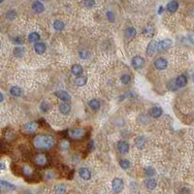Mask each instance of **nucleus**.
<instances>
[{"instance_id":"5701e85b","label":"nucleus","mask_w":194,"mask_h":194,"mask_svg":"<svg viewBox=\"0 0 194 194\" xmlns=\"http://www.w3.org/2000/svg\"><path fill=\"white\" fill-rule=\"evenodd\" d=\"M88 106L91 108L92 110L96 111V110H98L100 108V102L98 101V100H96V99H92V100H90V101L88 102Z\"/></svg>"},{"instance_id":"72a5a7b5","label":"nucleus","mask_w":194,"mask_h":194,"mask_svg":"<svg viewBox=\"0 0 194 194\" xmlns=\"http://www.w3.org/2000/svg\"><path fill=\"white\" fill-rule=\"evenodd\" d=\"M107 19H109L111 23H114L115 19H116V16H115L114 12H112V11L107 12Z\"/></svg>"},{"instance_id":"f8f14e48","label":"nucleus","mask_w":194,"mask_h":194,"mask_svg":"<svg viewBox=\"0 0 194 194\" xmlns=\"http://www.w3.org/2000/svg\"><path fill=\"white\" fill-rule=\"evenodd\" d=\"M32 10L35 13H38L40 14L42 12H44V10H45V6H44V4L42 3L41 1H34L33 4H32Z\"/></svg>"},{"instance_id":"2f4dec72","label":"nucleus","mask_w":194,"mask_h":194,"mask_svg":"<svg viewBox=\"0 0 194 194\" xmlns=\"http://www.w3.org/2000/svg\"><path fill=\"white\" fill-rule=\"evenodd\" d=\"M0 185H3V186H6L7 188H9V189H11V190H14L15 188H16V186H15L14 185H12V183H8V181H3V180H0Z\"/></svg>"},{"instance_id":"423d86ee","label":"nucleus","mask_w":194,"mask_h":194,"mask_svg":"<svg viewBox=\"0 0 194 194\" xmlns=\"http://www.w3.org/2000/svg\"><path fill=\"white\" fill-rule=\"evenodd\" d=\"M157 51V42L156 41H151V43L149 44L148 49H147V53L149 56H153L154 53H156Z\"/></svg>"},{"instance_id":"f3484780","label":"nucleus","mask_w":194,"mask_h":194,"mask_svg":"<svg viewBox=\"0 0 194 194\" xmlns=\"http://www.w3.org/2000/svg\"><path fill=\"white\" fill-rule=\"evenodd\" d=\"M85 135V130L83 129H76L74 131L70 132V136L74 139H80Z\"/></svg>"},{"instance_id":"cd10ccee","label":"nucleus","mask_w":194,"mask_h":194,"mask_svg":"<svg viewBox=\"0 0 194 194\" xmlns=\"http://www.w3.org/2000/svg\"><path fill=\"white\" fill-rule=\"evenodd\" d=\"M119 165L123 170H127L130 167V162L127 160V159H121V160L119 161Z\"/></svg>"},{"instance_id":"20e7f679","label":"nucleus","mask_w":194,"mask_h":194,"mask_svg":"<svg viewBox=\"0 0 194 194\" xmlns=\"http://www.w3.org/2000/svg\"><path fill=\"white\" fill-rule=\"evenodd\" d=\"M34 162H35V164L38 166H45L47 164V162H48V158H47V156L45 154L39 153L34 157Z\"/></svg>"},{"instance_id":"a18cd8bd","label":"nucleus","mask_w":194,"mask_h":194,"mask_svg":"<svg viewBox=\"0 0 194 194\" xmlns=\"http://www.w3.org/2000/svg\"><path fill=\"white\" fill-rule=\"evenodd\" d=\"M2 2H3V0H0V3H2Z\"/></svg>"},{"instance_id":"b1692460","label":"nucleus","mask_w":194,"mask_h":194,"mask_svg":"<svg viewBox=\"0 0 194 194\" xmlns=\"http://www.w3.org/2000/svg\"><path fill=\"white\" fill-rule=\"evenodd\" d=\"M28 40L32 43H35V42H39L40 41V35L37 32H32L28 35Z\"/></svg>"},{"instance_id":"c756f323","label":"nucleus","mask_w":194,"mask_h":194,"mask_svg":"<svg viewBox=\"0 0 194 194\" xmlns=\"http://www.w3.org/2000/svg\"><path fill=\"white\" fill-rule=\"evenodd\" d=\"M16 17H17V12L15 11V10H10V11L7 12V14H6V18L10 19V21L16 19Z\"/></svg>"},{"instance_id":"6ab92c4d","label":"nucleus","mask_w":194,"mask_h":194,"mask_svg":"<svg viewBox=\"0 0 194 194\" xmlns=\"http://www.w3.org/2000/svg\"><path fill=\"white\" fill-rule=\"evenodd\" d=\"M10 93H11L13 96L19 97L21 94H23V89L19 87H13L11 89H10Z\"/></svg>"},{"instance_id":"79ce46f5","label":"nucleus","mask_w":194,"mask_h":194,"mask_svg":"<svg viewBox=\"0 0 194 194\" xmlns=\"http://www.w3.org/2000/svg\"><path fill=\"white\" fill-rule=\"evenodd\" d=\"M89 149H93V141H90L89 142Z\"/></svg>"},{"instance_id":"ea45409f","label":"nucleus","mask_w":194,"mask_h":194,"mask_svg":"<svg viewBox=\"0 0 194 194\" xmlns=\"http://www.w3.org/2000/svg\"><path fill=\"white\" fill-rule=\"evenodd\" d=\"M14 43H16V44H23V38H21V37H17V38L14 39Z\"/></svg>"},{"instance_id":"ddd939ff","label":"nucleus","mask_w":194,"mask_h":194,"mask_svg":"<svg viewBox=\"0 0 194 194\" xmlns=\"http://www.w3.org/2000/svg\"><path fill=\"white\" fill-rule=\"evenodd\" d=\"M79 175H80V177L83 180H85V181L89 180V179L91 178V174H90L89 170L87 168H81L80 170H79Z\"/></svg>"},{"instance_id":"de8ad7c7","label":"nucleus","mask_w":194,"mask_h":194,"mask_svg":"<svg viewBox=\"0 0 194 194\" xmlns=\"http://www.w3.org/2000/svg\"><path fill=\"white\" fill-rule=\"evenodd\" d=\"M0 46H1V43H0Z\"/></svg>"},{"instance_id":"e433bc0d","label":"nucleus","mask_w":194,"mask_h":194,"mask_svg":"<svg viewBox=\"0 0 194 194\" xmlns=\"http://www.w3.org/2000/svg\"><path fill=\"white\" fill-rule=\"evenodd\" d=\"M65 191H66L65 185H58L55 187V192L56 193H63V192H65Z\"/></svg>"},{"instance_id":"c9c22d12","label":"nucleus","mask_w":194,"mask_h":194,"mask_svg":"<svg viewBox=\"0 0 194 194\" xmlns=\"http://www.w3.org/2000/svg\"><path fill=\"white\" fill-rule=\"evenodd\" d=\"M88 51L87 50H83V51H79V55H80L81 58H83V59H85V58L88 57Z\"/></svg>"},{"instance_id":"c85d7f7f","label":"nucleus","mask_w":194,"mask_h":194,"mask_svg":"<svg viewBox=\"0 0 194 194\" xmlns=\"http://www.w3.org/2000/svg\"><path fill=\"white\" fill-rule=\"evenodd\" d=\"M53 27H55V29H56V30H62V29L64 28V23L61 21H55Z\"/></svg>"},{"instance_id":"a19ab883","label":"nucleus","mask_w":194,"mask_h":194,"mask_svg":"<svg viewBox=\"0 0 194 194\" xmlns=\"http://www.w3.org/2000/svg\"><path fill=\"white\" fill-rule=\"evenodd\" d=\"M5 168H6L5 164H4V163H0V170H4Z\"/></svg>"},{"instance_id":"58836bf2","label":"nucleus","mask_w":194,"mask_h":194,"mask_svg":"<svg viewBox=\"0 0 194 194\" xmlns=\"http://www.w3.org/2000/svg\"><path fill=\"white\" fill-rule=\"evenodd\" d=\"M147 171H149V172H146V174L147 175H149V176H153V175H154V170L153 168H151V167H149V168H148V169H146Z\"/></svg>"},{"instance_id":"4c0bfd02","label":"nucleus","mask_w":194,"mask_h":194,"mask_svg":"<svg viewBox=\"0 0 194 194\" xmlns=\"http://www.w3.org/2000/svg\"><path fill=\"white\" fill-rule=\"evenodd\" d=\"M95 4V0H85V6L88 8H92Z\"/></svg>"},{"instance_id":"f704fd0d","label":"nucleus","mask_w":194,"mask_h":194,"mask_svg":"<svg viewBox=\"0 0 194 194\" xmlns=\"http://www.w3.org/2000/svg\"><path fill=\"white\" fill-rule=\"evenodd\" d=\"M32 173H33V170L30 168V167L24 166V168H23V174H24V176H30V175H32Z\"/></svg>"},{"instance_id":"f03ea898","label":"nucleus","mask_w":194,"mask_h":194,"mask_svg":"<svg viewBox=\"0 0 194 194\" xmlns=\"http://www.w3.org/2000/svg\"><path fill=\"white\" fill-rule=\"evenodd\" d=\"M123 186H124V183L121 179L117 178V179H115L112 183V188L115 192H120V191L123 189Z\"/></svg>"},{"instance_id":"a878e982","label":"nucleus","mask_w":194,"mask_h":194,"mask_svg":"<svg viewBox=\"0 0 194 194\" xmlns=\"http://www.w3.org/2000/svg\"><path fill=\"white\" fill-rule=\"evenodd\" d=\"M24 51H24V48H23V47H17L14 50V55L17 57H21L24 55Z\"/></svg>"},{"instance_id":"aec40b11","label":"nucleus","mask_w":194,"mask_h":194,"mask_svg":"<svg viewBox=\"0 0 194 194\" xmlns=\"http://www.w3.org/2000/svg\"><path fill=\"white\" fill-rule=\"evenodd\" d=\"M87 77L85 76H78V78L75 80V83L78 87H83L87 83Z\"/></svg>"},{"instance_id":"7c9ffc66","label":"nucleus","mask_w":194,"mask_h":194,"mask_svg":"<svg viewBox=\"0 0 194 194\" xmlns=\"http://www.w3.org/2000/svg\"><path fill=\"white\" fill-rule=\"evenodd\" d=\"M120 81H121V83H123V85H128L130 83V81H131V77L127 74H124L120 77Z\"/></svg>"},{"instance_id":"4be33fe9","label":"nucleus","mask_w":194,"mask_h":194,"mask_svg":"<svg viewBox=\"0 0 194 194\" xmlns=\"http://www.w3.org/2000/svg\"><path fill=\"white\" fill-rule=\"evenodd\" d=\"M136 33H137V31H136V29H135L134 27H128V28H126L125 29V37H127V38H131V37H133V36L136 35Z\"/></svg>"},{"instance_id":"37998d69","label":"nucleus","mask_w":194,"mask_h":194,"mask_svg":"<svg viewBox=\"0 0 194 194\" xmlns=\"http://www.w3.org/2000/svg\"><path fill=\"white\" fill-rule=\"evenodd\" d=\"M2 101H3V94L0 92V102H2Z\"/></svg>"},{"instance_id":"0eeeda50","label":"nucleus","mask_w":194,"mask_h":194,"mask_svg":"<svg viewBox=\"0 0 194 194\" xmlns=\"http://www.w3.org/2000/svg\"><path fill=\"white\" fill-rule=\"evenodd\" d=\"M38 123L35 121H32V122H28V123L24 124L23 126V129L25 130L26 132H28V133H33V132H35L36 130L38 128Z\"/></svg>"},{"instance_id":"473e14b6","label":"nucleus","mask_w":194,"mask_h":194,"mask_svg":"<svg viewBox=\"0 0 194 194\" xmlns=\"http://www.w3.org/2000/svg\"><path fill=\"white\" fill-rule=\"evenodd\" d=\"M40 109L42 110V112L46 113L49 109H50V104H49L48 102H46V101H43L41 103V105H40Z\"/></svg>"},{"instance_id":"a211bd4d","label":"nucleus","mask_w":194,"mask_h":194,"mask_svg":"<svg viewBox=\"0 0 194 194\" xmlns=\"http://www.w3.org/2000/svg\"><path fill=\"white\" fill-rule=\"evenodd\" d=\"M83 67L81 65H79V64H75V65H73L72 66V73H73V75H75V76H81L83 74Z\"/></svg>"},{"instance_id":"6e6552de","label":"nucleus","mask_w":194,"mask_h":194,"mask_svg":"<svg viewBox=\"0 0 194 194\" xmlns=\"http://www.w3.org/2000/svg\"><path fill=\"white\" fill-rule=\"evenodd\" d=\"M55 96L58 97L60 100H62L63 102L65 101H69V100L71 99V96L70 94L68 92L64 91V90H58V91H55Z\"/></svg>"},{"instance_id":"bb28decb","label":"nucleus","mask_w":194,"mask_h":194,"mask_svg":"<svg viewBox=\"0 0 194 194\" xmlns=\"http://www.w3.org/2000/svg\"><path fill=\"white\" fill-rule=\"evenodd\" d=\"M146 186L149 188V189H154V188L156 187V181L153 180V179L148 180L146 181Z\"/></svg>"},{"instance_id":"1a4fd4ad","label":"nucleus","mask_w":194,"mask_h":194,"mask_svg":"<svg viewBox=\"0 0 194 194\" xmlns=\"http://www.w3.org/2000/svg\"><path fill=\"white\" fill-rule=\"evenodd\" d=\"M117 149H119V151L121 154H125L128 153L129 151V145L128 143H126V142L124 141H120L119 144H117Z\"/></svg>"},{"instance_id":"9d476101","label":"nucleus","mask_w":194,"mask_h":194,"mask_svg":"<svg viewBox=\"0 0 194 194\" xmlns=\"http://www.w3.org/2000/svg\"><path fill=\"white\" fill-rule=\"evenodd\" d=\"M167 64H168V63H167V60L164 59V58H162V57L157 58V59L154 61V65H155V67L158 70L165 69V68L167 67Z\"/></svg>"},{"instance_id":"393cba45","label":"nucleus","mask_w":194,"mask_h":194,"mask_svg":"<svg viewBox=\"0 0 194 194\" xmlns=\"http://www.w3.org/2000/svg\"><path fill=\"white\" fill-rule=\"evenodd\" d=\"M151 115L153 116V117H155V119H157V117H159L162 115V110L160 109V108H157V107H154L151 109Z\"/></svg>"},{"instance_id":"412c9836","label":"nucleus","mask_w":194,"mask_h":194,"mask_svg":"<svg viewBox=\"0 0 194 194\" xmlns=\"http://www.w3.org/2000/svg\"><path fill=\"white\" fill-rule=\"evenodd\" d=\"M59 149L60 151H69L70 149V143L67 141V140H62V141L59 143Z\"/></svg>"},{"instance_id":"2eb2a0df","label":"nucleus","mask_w":194,"mask_h":194,"mask_svg":"<svg viewBox=\"0 0 194 194\" xmlns=\"http://www.w3.org/2000/svg\"><path fill=\"white\" fill-rule=\"evenodd\" d=\"M186 83H187V79H186L185 76L181 75V76H179V77L177 78V80H176V85L178 87H185Z\"/></svg>"},{"instance_id":"39448f33","label":"nucleus","mask_w":194,"mask_h":194,"mask_svg":"<svg viewBox=\"0 0 194 194\" xmlns=\"http://www.w3.org/2000/svg\"><path fill=\"white\" fill-rule=\"evenodd\" d=\"M132 65L135 69H140L145 65V59L141 56H134L132 59Z\"/></svg>"},{"instance_id":"f257e3e1","label":"nucleus","mask_w":194,"mask_h":194,"mask_svg":"<svg viewBox=\"0 0 194 194\" xmlns=\"http://www.w3.org/2000/svg\"><path fill=\"white\" fill-rule=\"evenodd\" d=\"M55 143V140L51 135L46 134H40L34 138L33 144L36 149H50L53 148V145Z\"/></svg>"},{"instance_id":"4468645a","label":"nucleus","mask_w":194,"mask_h":194,"mask_svg":"<svg viewBox=\"0 0 194 194\" xmlns=\"http://www.w3.org/2000/svg\"><path fill=\"white\" fill-rule=\"evenodd\" d=\"M34 50H35V51L38 53V55H42V53H44L46 51L47 47L44 43L37 42V43L35 44V46H34Z\"/></svg>"},{"instance_id":"dca6fc26","label":"nucleus","mask_w":194,"mask_h":194,"mask_svg":"<svg viewBox=\"0 0 194 194\" xmlns=\"http://www.w3.org/2000/svg\"><path fill=\"white\" fill-rule=\"evenodd\" d=\"M59 112L63 115H68L71 111V106L67 103H62V104L59 105Z\"/></svg>"},{"instance_id":"49530a36","label":"nucleus","mask_w":194,"mask_h":194,"mask_svg":"<svg viewBox=\"0 0 194 194\" xmlns=\"http://www.w3.org/2000/svg\"><path fill=\"white\" fill-rule=\"evenodd\" d=\"M41 1H48V0H41Z\"/></svg>"},{"instance_id":"c03bdc74","label":"nucleus","mask_w":194,"mask_h":194,"mask_svg":"<svg viewBox=\"0 0 194 194\" xmlns=\"http://www.w3.org/2000/svg\"><path fill=\"white\" fill-rule=\"evenodd\" d=\"M162 11H163V7H160V8H159L158 13H159V14H161V13H162Z\"/></svg>"},{"instance_id":"7ed1b4c3","label":"nucleus","mask_w":194,"mask_h":194,"mask_svg":"<svg viewBox=\"0 0 194 194\" xmlns=\"http://www.w3.org/2000/svg\"><path fill=\"white\" fill-rule=\"evenodd\" d=\"M172 46V41L170 39H165L157 43V51H163L168 50L169 48H171Z\"/></svg>"},{"instance_id":"9b49d317","label":"nucleus","mask_w":194,"mask_h":194,"mask_svg":"<svg viewBox=\"0 0 194 194\" xmlns=\"http://www.w3.org/2000/svg\"><path fill=\"white\" fill-rule=\"evenodd\" d=\"M166 9L168 12L170 13H175L177 10L179 9V2L177 0H172V1L169 2L166 6Z\"/></svg>"}]
</instances>
